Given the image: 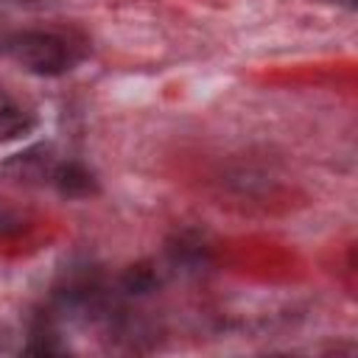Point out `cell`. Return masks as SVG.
Wrapping results in <instances>:
<instances>
[{
	"instance_id": "obj_1",
	"label": "cell",
	"mask_w": 358,
	"mask_h": 358,
	"mask_svg": "<svg viewBox=\"0 0 358 358\" xmlns=\"http://www.w3.org/2000/svg\"><path fill=\"white\" fill-rule=\"evenodd\" d=\"M11 59L34 76H59L70 67V45L50 31H22L8 39Z\"/></svg>"
},
{
	"instance_id": "obj_7",
	"label": "cell",
	"mask_w": 358,
	"mask_h": 358,
	"mask_svg": "<svg viewBox=\"0 0 358 358\" xmlns=\"http://www.w3.org/2000/svg\"><path fill=\"white\" fill-rule=\"evenodd\" d=\"M22 227H25L22 215H17V213H14V210H8V207H0V238L14 235V232H20Z\"/></svg>"
},
{
	"instance_id": "obj_5",
	"label": "cell",
	"mask_w": 358,
	"mask_h": 358,
	"mask_svg": "<svg viewBox=\"0 0 358 358\" xmlns=\"http://www.w3.org/2000/svg\"><path fill=\"white\" fill-rule=\"evenodd\" d=\"M34 115L14 101H0V143H11L34 129Z\"/></svg>"
},
{
	"instance_id": "obj_3",
	"label": "cell",
	"mask_w": 358,
	"mask_h": 358,
	"mask_svg": "<svg viewBox=\"0 0 358 358\" xmlns=\"http://www.w3.org/2000/svg\"><path fill=\"white\" fill-rule=\"evenodd\" d=\"M50 185L64 196V199H87V196H95L98 193V179L95 173L81 165V162H56L53 168V176H50Z\"/></svg>"
},
{
	"instance_id": "obj_6",
	"label": "cell",
	"mask_w": 358,
	"mask_h": 358,
	"mask_svg": "<svg viewBox=\"0 0 358 358\" xmlns=\"http://www.w3.org/2000/svg\"><path fill=\"white\" fill-rule=\"evenodd\" d=\"M157 285H159V274L151 263H134L120 274V288L129 296H145L157 291Z\"/></svg>"
},
{
	"instance_id": "obj_2",
	"label": "cell",
	"mask_w": 358,
	"mask_h": 358,
	"mask_svg": "<svg viewBox=\"0 0 358 358\" xmlns=\"http://www.w3.org/2000/svg\"><path fill=\"white\" fill-rule=\"evenodd\" d=\"M53 168H56L53 148L39 143V145H31V148L8 157L0 165V173L17 185H42V182H50Z\"/></svg>"
},
{
	"instance_id": "obj_8",
	"label": "cell",
	"mask_w": 358,
	"mask_h": 358,
	"mask_svg": "<svg viewBox=\"0 0 358 358\" xmlns=\"http://www.w3.org/2000/svg\"><path fill=\"white\" fill-rule=\"evenodd\" d=\"M336 6H344V8H355V0H330Z\"/></svg>"
},
{
	"instance_id": "obj_4",
	"label": "cell",
	"mask_w": 358,
	"mask_h": 358,
	"mask_svg": "<svg viewBox=\"0 0 358 358\" xmlns=\"http://www.w3.org/2000/svg\"><path fill=\"white\" fill-rule=\"evenodd\" d=\"M168 260L179 271H201L210 260V249H207V243L199 232L182 229L168 243Z\"/></svg>"
}]
</instances>
